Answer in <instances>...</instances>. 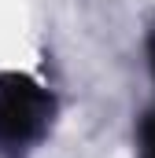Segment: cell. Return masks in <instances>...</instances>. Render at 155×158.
<instances>
[{
	"label": "cell",
	"instance_id": "6da1fadb",
	"mask_svg": "<svg viewBox=\"0 0 155 158\" xmlns=\"http://www.w3.org/2000/svg\"><path fill=\"white\" fill-rule=\"evenodd\" d=\"M52 96L26 74L0 77V143H30L52 118Z\"/></svg>",
	"mask_w": 155,
	"mask_h": 158
},
{
	"label": "cell",
	"instance_id": "7a4b0ae2",
	"mask_svg": "<svg viewBox=\"0 0 155 158\" xmlns=\"http://www.w3.org/2000/svg\"><path fill=\"white\" fill-rule=\"evenodd\" d=\"M140 158H155V110L140 121Z\"/></svg>",
	"mask_w": 155,
	"mask_h": 158
},
{
	"label": "cell",
	"instance_id": "3957f363",
	"mask_svg": "<svg viewBox=\"0 0 155 158\" xmlns=\"http://www.w3.org/2000/svg\"><path fill=\"white\" fill-rule=\"evenodd\" d=\"M148 59H152V74H155V37L148 40Z\"/></svg>",
	"mask_w": 155,
	"mask_h": 158
}]
</instances>
